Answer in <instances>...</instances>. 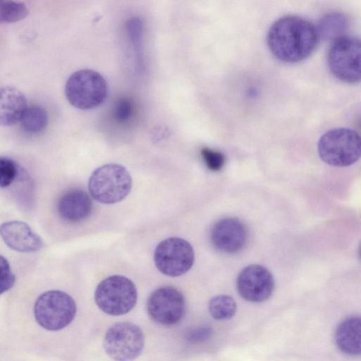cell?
<instances>
[{
    "instance_id": "obj_12",
    "label": "cell",
    "mask_w": 361,
    "mask_h": 361,
    "mask_svg": "<svg viewBox=\"0 0 361 361\" xmlns=\"http://www.w3.org/2000/svg\"><path fill=\"white\" fill-rule=\"evenodd\" d=\"M247 230L238 219L224 218L217 221L211 231V241L216 249L227 254L241 250L247 240Z\"/></svg>"
},
{
    "instance_id": "obj_21",
    "label": "cell",
    "mask_w": 361,
    "mask_h": 361,
    "mask_svg": "<svg viewBox=\"0 0 361 361\" xmlns=\"http://www.w3.org/2000/svg\"><path fill=\"white\" fill-rule=\"evenodd\" d=\"M18 173L16 162L5 157H0V188L10 185Z\"/></svg>"
},
{
    "instance_id": "obj_22",
    "label": "cell",
    "mask_w": 361,
    "mask_h": 361,
    "mask_svg": "<svg viewBox=\"0 0 361 361\" xmlns=\"http://www.w3.org/2000/svg\"><path fill=\"white\" fill-rule=\"evenodd\" d=\"M200 154L206 166L210 171H218L224 167L226 158L221 152L204 147L201 149Z\"/></svg>"
},
{
    "instance_id": "obj_25",
    "label": "cell",
    "mask_w": 361,
    "mask_h": 361,
    "mask_svg": "<svg viewBox=\"0 0 361 361\" xmlns=\"http://www.w3.org/2000/svg\"><path fill=\"white\" fill-rule=\"evenodd\" d=\"M133 110L131 101L127 98H121L115 105L114 110V117L119 122H126L131 117Z\"/></svg>"
},
{
    "instance_id": "obj_10",
    "label": "cell",
    "mask_w": 361,
    "mask_h": 361,
    "mask_svg": "<svg viewBox=\"0 0 361 361\" xmlns=\"http://www.w3.org/2000/svg\"><path fill=\"white\" fill-rule=\"evenodd\" d=\"M185 302L182 293L172 286H162L154 290L147 301L150 319L163 326L177 324L183 317Z\"/></svg>"
},
{
    "instance_id": "obj_20",
    "label": "cell",
    "mask_w": 361,
    "mask_h": 361,
    "mask_svg": "<svg viewBox=\"0 0 361 361\" xmlns=\"http://www.w3.org/2000/svg\"><path fill=\"white\" fill-rule=\"evenodd\" d=\"M28 13L23 2L0 1V24L19 21L26 18Z\"/></svg>"
},
{
    "instance_id": "obj_2",
    "label": "cell",
    "mask_w": 361,
    "mask_h": 361,
    "mask_svg": "<svg viewBox=\"0 0 361 361\" xmlns=\"http://www.w3.org/2000/svg\"><path fill=\"white\" fill-rule=\"evenodd\" d=\"M132 178L128 171L118 164H106L96 169L88 180L90 195L106 204L121 202L130 192Z\"/></svg>"
},
{
    "instance_id": "obj_3",
    "label": "cell",
    "mask_w": 361,
    "mask_h": 361,
    "mask_svg": "<svg viewBox=\"0 0 361 361\" xmlns=\"http://www.w3.org/2000/svg\"><path fill=\"white\" fill-rule=\"evenodd\" d=\"M321 159L334 166H348L360 157V137L354 130L336 128L326 131L318 142Z\"/></svg>"
},
{
    "instance_id": "obj_15",
    "label": "cell",
    "mask_w": 361,
    "mask_h": 361,
    "mask_svg": "<svg viewBox=\"0 0 361 361\" xmlns=\"http://www.w3.org/2000/svg\"><path fill=\"white\" fill-rule=\"evenodd\" d=\"M27 107L23 92L13 87H0V126H9L20 121Z\"/></svg>"
},
{
    "instance_id": "obj_9",
    "label": "cell",
    "mask_w": 361,
    "mask_h": 361,
    "mask_svg": "<svg viewBox=\"0 0 361 361\" xmlns=\"http://www.w3.org/2000/svg\"><path fill=\"white\" fill-rule=\"evenodd\" d=\"M195 253L190 243L178 237L160 242L154 252L157 269L164 275L176 277L188 272L193 265Z\"/></svg>"
},
{
    "instance_id": "obj_19",
    "label": "cell",
    "mask_w": 361,
    "mask_h": 361,
    "mask_svg": "<svg viewBox=\"0 0 361 361\" xmlns=\"http://www.w3.org/2000/svg\"><path fill=\"white\" fill-rule=\"evenodd\" d=\"M211 316L217 320L232 318L236 312L237 305L234 299L228 295H218L212 298L208 304Z\"/></svg>"
},
{
    "instance_id": "obj_24",
    "label": "cell",
    "mask_w": 361,
    "mask_h": 361,
    "mask_svg": "<svg viewBox=\"0 0 361 361\" xmlns=\"http://www.w3.org/2000/svg\"><path fill=\"white\" fill-rule=\"evenodd\" d=\"M127 31L136 51H139L142 35V22L137 18L130 19L127 22Z\"/></svg>"
},
{
    "instance_id": "obj_4",
    "label": "cell",
    "mask_w": 361,
    "mask_h": 361,
    "mask_svg": "<svg viewBox=\"0 0 361 361\" xmlns=\"http://www.w3.org/2000/svg\"><path fill=\"white\" fill-rule=\"evenodd\" d=\"M108 86L104 78L92 69L73 73L67 80L65 94L74 107L87 110L100 106L106 99Z\"/></svg>"
},
{
    "instance_id": "obj_8",
    "label": "cell",
    "mask_w": 361,
    "mask_h": 361,
    "mask_svg": "<svg viewBox=\"0 0 361 361\" xmlns=\"http://www.w3.org/2000/svg\"><path fill=\"white\" fill-rule=\"evenodd\" d=\"M360 42L354 36H342L334 41L328 54L331 72L338 80L355 83L360 80Z\"/></svg>"
},
{
    "instance_id": "obj_5",
    "label": "cell",
    "mask_w": 361,
    "mask_h": 361,
    "mask_svg": "<svg viewBox=\"0 0 361 361\" xmlns=\"http://www.w3.org/2000/svg\"><path fill=\"white\" fill-rule=\"evenodd\" d=\"M137 289L126 276H110L102 280L94 293L98 307L109 315L118 316L130 312L137 301Z\"/></svg>"
},
{
    "instance_id": "obj_17",
    "label": "cell",
    "mask_w": 361,
    "mask_h": 361,
    "mask_svg": "<svg viewBox=\"0 0 361 361\" xmlns=\"http://www.w3.org/2000/svg\"><path fill=\"white\" fill-rule=\"evenodd\" d=\"M348 26L346 17L338 12L330 13L323 16L317 28L319 37L324 39H334L343 36Z\"/></svg>"
},
{
    "instance_id": "obj_6",
    "label": "cell",
    "mask_w": 361,
    "mask_h": 361,
    "mask_svg": "<svg viewBox=\"0 0 361 361\" xmlns=\"http://www.w3.org/2000/svg\"><path fill=\"white\" fill-rule=\"evenodd\" d=\"M35 317L43 328L60 330L68 326L74 319L76 304L66 293L49 290L39 296L34 307Z\"/></svg>"
},
{
    "instance_id": "obj_11",
    "label": "cell",
    "mask_w": 361,
    "mask_h": 361,
    "mask_svg": "<svg viewBox=\"0 0 361 361\" xmlns=\"http://www.w3.org/2000/svg\"><path fill=\"white\" fill-rule=\"evenodd\" d=\"M236 287L239 295L251 302L267 300L274 289L272 274L259 264H250L239 273Z\"/></svg>"
},
{
    "instance_id": "obj_7",
    "label": "cell",
    "mask_w": 361,
    "mask_h": 361,
    "mask_svg": "<svg viewBox=\"0 0 361 361\" xmlns=\"http://www.w3.org/2000/svg\"><path fill=\"white\" fill-rule=\"evenodd\" d=\"M145 338L141 329L130 322H118L106 331L103 345L115 361H133L142 353Z\"/></svg>"
},
{
    "instance_id": "obj_18",
    "label": "cell",
    "mask_w": 361,
    "mask_h": 361,
    "mask_svg": "<svg viewBox=\"0 0 361 361\" xmlns=\"http://www.w3.org/2000/svg\"><path fill=\"white\" fill-rule=\"evenodd\" d=\"M48 121L46 110L39 106L27 107L20 122L22 128L28 133H38L42 131Z\"/></svg>"
},
{
    "instance_id": "obj_23",
    "label": "cell",
    "mask_w": 361,
    "mask_h": 361,
    "mask_svg": "<svg viewBox=\"0 0 361 361\" xmlns=\"http://www.w3.org/2000/svg\"><path fill=\"white\" fill-rule=\"evenodd\" d=\"M16 276L12 273L9 262L0 255V295L13 287Z\"/></svg>"
},
{
    "instance_id": "obj_14",
    "label": "cell",
    "mask_w": 361,
    "mask_h": 361,
    "mask_svg": "<svg viewBox=\"0 0 361 361\" xmlns=\"http://www.w3.org/2000/svg\"><path fill=\"white\" fill-rule=\"evenodd\" d=\"M60 216L70 222H78L87 219L92 213V202L83 190L73 189L63 194L58 202Z\"/></svg>"
},
{
    "instance_id": "obj_13",
    "label": "cell",
    "mask_w": 361,
    "mask_h": 361,
    "mask_svg": "<svg viewBox=\"0 0 361 361\" xmlns=\"http://www.w3.org/2000/svg\"><path fill=\"white\" fill-rule=\"evenodd\" d=\"M0 236L11 249L25 253L34 252L43 247V241L25 222L6 221L0 225Z\"/></svg>"
},
{
    "instance_id": "obj_1",
    "label": "cell",
    "mask_w": 361,
    "mask_h": 361,
    "mask_svg": "<svg viewBox=\"0 0 361 361\" xmlns=\"http://www.w3.org/2000/svg\"><path fill=\"white\" fill-rule=\"evenodd\" d=\"M319 35L309 20L296 16H283L270 27L267 44L272 54L286 63H296L307 58L315 49Z\"/></svg>"
},
{
    "instance_id": "obj_26",
    "label": "cell",
    "mask_w": 361,
    "mask_h": 361,
    "mask_svg": "<svg viewBox=\"0 0 361 361\" xmlns=\"http://www.w3.org/2000/svg\"><path fill=\"white\" fill-rule=\"evenodd\" d=\"M213 332L212 327L201 326L189 330L185 335V338L192 343L202 342L210 338Z\"/></svg>"
},
{
    "instance_id": "obj_16",
    "label": "cell",
    "mask_w": 361,
    "mask_h": 361,
    "mask_svg": "<svg viewBox=\"0 0 361 361\" xmlns=\"http://www.w3.org/2000/svg\"><path fill=\"white\" fill-rule=\"evenodd\" d=\"M335 341L337 347L348 355H357L361 352V319L360 317H350L338 326Z\"/></svg>"
}]
</instances>
